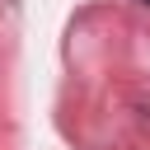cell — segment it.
I'll return each mask as SVG.
<instances>
[{"instance_id":"obj_1","label":"cell","mask_w":150,"mask_h":150,"mask_svg":"<svg viewBox=\"0 0 150 150\" xmlns=\"http://www.w3.org/2000/svg\"><path fill=\"white\" fill-rule=\"evenodd\" d=\"M145 5H150V0H145Z\"/></svg>"}]
</instances>
